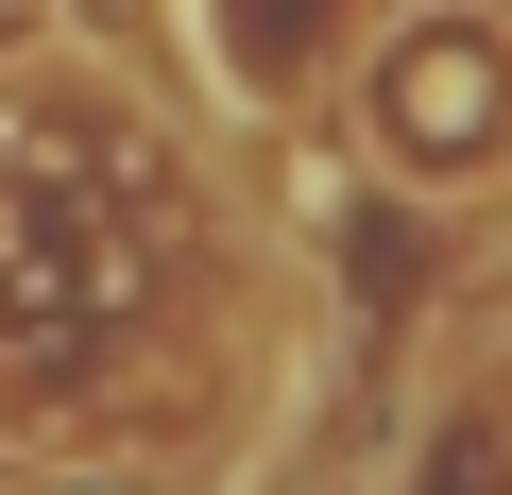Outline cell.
Here are the masks:
<instances>
[{
	"instance_id": "obj_3",
	"label": "cell",
	"mask_w": 512,
	"mask_h": 495,
	"mask_svg": "<svg viewBox=\"0 0 512 495\" xmlns=\"http://www.w3.org/2000/svg\"><path fill=\"white\" fill-rule=\"evenodd\" d=\"M461 495H512V393L478 410V461H461Z\"/></svg>"
},
{
	"instance_id": "obj_1",
	"label": "cell",
	"mask_w": 512,
	"mask_h": 495,
	"mask_svg": "<svg viewBox=\"0 0 512 495\" xmlns=\"http://www.w3.org/2000/svg\"><path fill=\"white\" fill-rule=\"evenodd\" d=\"M359 154L427 205L512 188V18L495 0H427V18L359 35Z\"/></svg>"
},
{
	"instance_id": "obj_2",
	"label": "cell",
	"mask_w": 512,
	"mask_h": 495,
	"mask_svg": "<svg viewBox=\"0 0 512 495\" xmlns=\"http://www.w3.org/2000/svg\"><path fill=\"white\" fill-rule=\"evenodd\" d=\"M393 18V0H188V35H205V86L256 103V120H291L359 69V35Z\"/></svg>"
}]
</instances>
